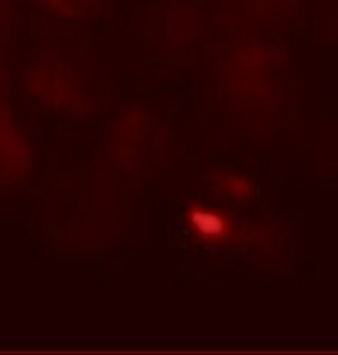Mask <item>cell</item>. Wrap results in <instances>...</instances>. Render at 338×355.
I'll return each instance as SVG.
<instances>
[{"instance_id": "6da1fadb", "label": "cell", "mask_w": 338, "mask_h": 355, "mask_svg": "<svg viewBox=\"0 0 338 355\" xmlns=\"http://www.w3.org/2000/svg\"><path fill=\"white\" fill-rule=\"evenodd\" d=\"M229 220L223 214H214L210 211H198L190 209L187 215V223L192 225L195 234H204L209 239L223 237L228 232Z\"/></svg>"}]
</instances>
